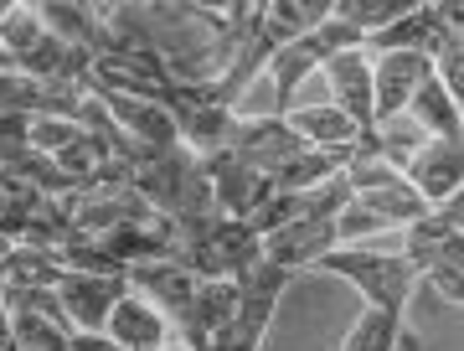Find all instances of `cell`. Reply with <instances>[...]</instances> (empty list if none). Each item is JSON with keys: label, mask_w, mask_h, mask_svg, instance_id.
<instances>
[{"label": "cell", "mask_w": 464, "mask_h": 351, "mask_svg": "<svg viewBox=\"0 0 464 351\" xmlns=\"http://www.w3.org/2000/svg\"><path fill=\"white\" fill-rule=\"evenodd\" d=\"M377 134H382V161H387L392 171L408 166V161L423 151V140H429V134L418 130L408 114H398V119H387V124H377Z\"/></svg>", "instance_id": "44dd1931"}, {"label": "cell", "mask_w": 464, "mask_h": 351, "mask_svg": "<svg viewBox=\"0 0 464 351\" xmlns=\"http://www.w3.org/2000/svg\"><path fill=\"white\" fill-rule=\"evenodd\" d=\"M16 249V243H11V238H0V258H5V253Z\"/></svg>", "instance_id": "d4e9b609"}, {"label": "cell", "mask_w": 464, "mask_h": 351, "mask_svg": "<svg viewBox=\"0 0 464 351\" xmlns=\"http://www.w3.org/2000/svg\"><path fill=\"white\" fill-rule=\"evenodd\" d=\"M160 351H191V346H160Z\"/></svg>", "instance_id": "484cf974"}, {"label": "cell", "mask_w": 464, "mask_h": 351, "mask_svg": "<svg viewBox=\"0 0 464 351\" xmlns=\"http://www.w3.org/2000/svg\"><path fill=\"white\" fill-rule=\"evenodd\" d=\"M459 218H464V197L444 201V207H433L429 218L408 222V249L402 258L418 268V279H433L444 300L459 305L464 300V238H459Z\"/></svg>", "instance_id": "7a4b0ae2"}, {"label": "cell", "mask_w": 464, "mask_h": 351, "mask_svg": "<svg viewBox=\"0 0 464 351\" xmlns=\"http://www.w3.org/2000/svg\"><path fill=\"white\" fill-rule=\"evenodd\" d=\"M377 228H387V222H382L377 212H366L356 197H351L346 207H341V218H335V238H362V233H377Z\"/></svg>", "instance_id": "603a6c76"}, {"label": "cell", "mask_w": 464, "mask_h": 351, "mask_svg": "<svg viewBox=\"0 0 464 351\" xmlns=\"http://www.w3.org/2000/svg\"><path fill=\"white\" fill-rule=\"evenodd\" d=\"M408 119H413L418 130L429 134V140H464L459 103L444 93V83H439V78H429V83L413 93V103H408Z\"/></svg>", "instance_id": "e0dca14e"}, {"label": "cell", "mask_w": 464, "mask_h": 351, "mask_svg": "<svg viewBox=\"0 0 464 351\" xmlns=\"http://www.w3.org/2000/svg\"><path fill=\"white\" fill-rule=\"evenodd\" d=\"M0 351H26L16 341V331H11V316H5V310H0Z\"/></svg>", "instance_id": "cb8c5ba5"}, {"label": "cell", "mask_w": 464, "mask_h": 351, "mask_svg": "<svg viewBox=\"0 0 464 351\" xmlns=\"http://www.w3.org/2000/svg\"><path fill=\"white\" fill-rule=\"evenodd\" d=\"M346 186L366 212H377L387 228H408V222L429 218L433 207L413 191V181L392 171L387 161H346Z\"/></svg>", "instance_id": "52a82bcc"}, {"label": "cell", "mask_w": 464, "mask_h": 351, "mask_svg": "<svg viewBox=\"0 0 464 351\" xmlns=\"http://www.w3.org/2000/svg\"><path fill=\"white\" fill-rule=\"evenodd\" d=\"M315 268L351 279V285L366 295V305H372V310H382V316H392V320H402V326H408V300H413V289H418V268L408 264L402 253L331 249Z\"/></svg>", "instance_id": "3957f363"}, {"label": "cell", "mask_w": 464, "mask_h": 351, "mask_svg": "<svg viewBox=\"0 0 464 351\" xmlns=\"http://www.w3.org/2000/svg\"><path fill=\"white\" fill-rule=\"evenodd\" d=\"M103 336H109L119 351H160L166 346V316H160L155 305H145L140 295H124V300L109 310Z\"/></svg>", "instance_id": "9a60e30c"}, {"label": "cell", "mask_w": 464, "mask_h": 351, "mask_svg": "<svg viewBox=\"0 0 464 351\" xmlns=\"http://www.w3.org/2000/svg\"><path fill=\"white\" fill-rule=\"evenodd\" d=\"M289 279H295V274L279 268V264H268V258L243 268V274H237V310H232V320L212 336L207 351H258L264 346V331H268V320H274V310H279V295L289 289Z\"/></svg>", "instance_id": "277c9868"}, {"label": "cell", "mask_w": 464, "mask_h": 351, "mask_svg": "<svg viewBox=\"0 0 464 351\" xmlns=\"http://www.w3.org/2000/svg\"><path fill=\"white\" fill-rule=\"evenodd\" d=\"M464 26V11L459 0H429V5H413L402 21L382 26L362 42V52H418V57H439V52L459 36Z\"/></svg>", "instance_id": "8992f818"}, {"label": "cell", "mask_w": 464, "mask_h": 351, "mask_svg": "<svg viewBox=\"0 0 464 351\" xmlns=\"http://www.w3.org/2000/svg\"><path fill=\"white\" fill-rule=\"evenodd\" d=\"M413 11V0H335L331 16L346 21V26H356L362 36L382 32V26H392V21H402Z\"/></svg>", "instance_id": "d6986e66"}, {"label": "cell", "mask_w": 464, "mask_h": 351, "mask_svg": "<svg viewBox=\"0 0 464 351\" xmlns=\"http://www.w3.org/2000/svg\"><path fill=\"white\" fill-rule=\"evenodd\" d=\"M402 336H408V326H402V320L382 316V310H372V305H366L362 320L351 326V336H346V346H341V351H398Z\"/></svg>", "instance_id": "ffe728a7"}, {"label": "cell", "mask_w": 464, "mask_h": 351, "mask_svg": "<svg viewBox=\"0 0 464 351\" xmlns=\"http://www.w3.org/2000/svg\"><path fill=\"white\" fill-rule=\"evenodd\" d=\"M124 279H130V295H140L145 305H155L166 320H176L191 300V289L201 285L191 268H181L176 258H145V264H130L124 268Z\"/></svg>", "instance_id": "4fadbf2b"}, {"label": "cell", "mask_w": 464, "mask_h": 351, "mask_svg": "<svg viewBox=\"0 0 464 351\" xmlns=\"http://www.w3.org/2000/svg\"><path fill=\"white\" fill-rule=\"evenodd\" d=\"M366 36L356 32V26H346V21H320L315 32H304L299 42H289L284 52H274V63H268V73H274V114H289V99H295V88L315 73V67H325L335 57V52H356Z\"/></svg>", "instance_id": "5b68a950"}, {"label": "cell", "mask_w": 464, "mask_h": 351, "mask_svg": "<svg viewBox=\"0 0 464 351\" xmlns=\"http://www.w3.org/2000/svg\"><path fill=\"white\" fill-rule=\"evenodd\" d=\"M63 274L67 268L52 249H26V243H16V249L0 258V285H11V289H57Z\"/></svg>", "instance_id": "2e32d148"}, {"label": "cell", "mask_w": 464, "mask_h": 351, "mask_svg": "<svg viewBox=\"0 0 464 351\" xmlns=\"http://www.w3.org/2000/svg\"><path fill=\"white\" fill-rule=\"evenodd\" d=\"M176 264L191 268L197 279H237L248 264L264 258V238L237 218H207L197 228H176Z\"/></svg>", "instance_id": "6da1fadb"}, {"label": "cell", "mask_w": 464, "mask_h": 351, "mask_svg": "<svg viewBox=\"0 0 464 351\" xmlns=\"http://www.w3.org/2000/svg\"><path fill=\"white\" fill-rule=\"evenodd\" d=\"M284 124L295 134H304L310 145H320V151H341V145H356V124H351L335 103H325V109H289L284 114Z\"/></svg>", "instance_id": "ac0fdd59"}, {"label": "cell", "mask_w": 464, "mask_h": 351, "mask_svg": "<svg viewBox=\"0 0 464 351\" xmlns=\"http://www.w3.org/2000/svg\"><path fill=\"white\" fill-rule=\"evenodd\" d=\"M320 73L331 78L335 109H341V114L366 134V130H372V57H366L362 47H356V52H335Z\"/></svg>", "instance_id": "5bb4252c"}, {"label": "cell", "mask_w": 464, "mask_h": 351, "mask_svg": "<svg viewBox=\"0 0 464 351\" xmlns=\"http://www.w3.org/2000/svg\"><path fill=\"white\" fill-rule=\"evenodd\" d=\"M429 78H433L429 57H418V52H377V67H372V130L408 114L413 93Z\"/></svg>", "instance_id": "9c48e42d"}, {"label": "cell", "mask_w": 464, "mask_h": 351, "mask_svg": "<svg viewBox=\"0 0 464 351\" xmlns=\"http://www.w3.org/2000/svg\"><path fill=\"white\" fill-rule=\"evenodd\" d=\"M402 176L413 181V191L429 207L454 201L459 197V181H464V140H423V151L402 166Z\"/></svg>", "instance_id": "7c38bea8"}, {"label": "cell", "mask_w": 464, "mask_h": 351, "mask_svg": "<svg viewBox=\"0 0 464 351\" xmlns=\"http://www.w3.org/2000/svg\"><path fill=\"white\" fill-rule=\"evenodd\" d=\"M299 151H310V140H304V134H295L279 114L237 119V124H232V134H227V145H222V155H232L237 166H248L253 176H268V181H274V171L289 166Z\"/></svg>", "instance_id": "ba28073f"}, {"label": "cell", "mask_w": 464, "mask_h": 351, "mask_svg": "<svg viewBox=\"0 0 464 351\" xmlns=\"http://www.w3.org/2000/svg\"><path fill=\"white\" fill-rule=\"evenodd\" d=\"M130 295V279L124 274H72L67 268L63 285H57V305L67 310L72 326H83V336H103L109 326V310Z\"/></svg>", "instance_id": "30bf717a"}, {"label": "cell", "mask_w": 464, "mask_h": 351, "mask_svg": "<svg viewBox=\"0 0 464 351\" xmlns=\"http://www.w3.org/2000/svg\"><path fill=\"white\" fill-rule=\"evenodd\" d=\"M78 134H83V124H78V119H32V145H36L42 155L67 151Z\"/></svg>", "instance_id": "7402d4cb"}, {"label": "cell", "mask_w": 464, "mask_h": 351, "mask_svg": "<svg viewBox=\"0 0 464 351\" xmlns=\"http://www.w3.org/2000/svg\"><path fill=\"white\" fill-rule=\"evenodd\" d=\"M232 310H237V279H201V285L191 289L186 310L170 320V326H176V336H181V346L207 351L212 336L232 320Z\"/></svg>", "instance_id": "8fae6325"}]
</instances>
